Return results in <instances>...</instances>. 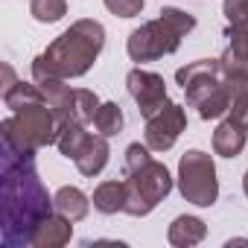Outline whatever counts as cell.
Returning <instances> with one entry per match:
<instances>
[{
	"label": "cell",
	"instance_id": "3957f363",
	"mask_svg": "<svg viewBox=\"0 0 248 248\" xmlns=\"http://www.w3.org/2000/svg\"><path fill=\"white\" fill-rule=\"evenodd\" d=\"M175 82L184 88L187 105L199 111L202 120L225 117L231 108V79L219 59L190 62L175 70Z\"/></svg>",
	"mask_w": 248,
	"mask_h": 248
},
{
	"label": "cell",
	"instance_id": "6da1fadb",
	"mask_svg": "<svg viewBox=\"0 0 248 248\" xmlns=\"http://www.w3.org/2000/svg\"><path fill=\"white\" fill-rule=\"evenodd\" d=\"M0 175H3V228H0V242L6 248L32 245L41 222L53 216L56 210L53 196L47 193L35 170V155H21L3 146Z\"/></svg>",
	"mask_w": 248,
	"mask_h": 248
},
{
	"label": "cell",
	"instance_id": "e0dca14e",
	"mask_svg": "<svg viewBox=\"0 0 248 248\" xmlns=\"http://www.w3.org/2000/svg\"><path fill=\"white\" fill-rule=\"evenodd\" d=\"M53 204H56V213L67 216L70 222L85 219L88 210H91V199H88L79 187H62V190L53 196Z\"/></svg>",
	"mask_w": 248,
	"mask_h": 248
},
{
	"label": "cell",
	"instance_id": "8fae6325",
	"mask_svg": "<svg viewBox=\"0 0 248 248\" xmlns=\"http://www.w3.org/2000/svg\"><path fill=\"white\" fill-rule=\"evenodd\" d=\"M225 35L231 38V44L219 56L225 73L228 76H248V27H231L228 24Z\"/></svg>",
	"mask_w": 248,
	"mask_h": 248
},
{
	"label": "cell",
	"instance_id": "7a4b0ae2",
	"mask_svg": "<svg viewBox=\"0 0 248 248\" xmlns=\"http://www.w3.org/2000/svg\"><path fill=\"white\" fill-rule=\"evenodd\" d=\"M105 47V27L93 18L70 24L41 56L32 59V79H79L85 76Z\"/></svg>",
	"mask_w": 248,
	"mask_h": 248
},
{
	"label": "cell",
	"instance_id": "7402d4cb",
	"mask_svg": "<svg viewBox=\"0 0 248 248\" xmlns=\"http://www.w3.org/2000/svg\"><path fill=\"white\" fill-rule=\"evenodd\" d=\"M228 245H231V248H233V245H248V239H231Z\"/></svg>",
	"mask_w": 248,
	"mask_h": 248
},
{
	"label": "cell",
	"instance_id": "8992f818",
	"mask_svg": "<svg viewBox=\"0 0 248 248\" xmlns=\"http://www.w3.org/2000/svg\"><path fill=\"white\" fill-rule=\"evenodd\" d=\"M126 172V187H129V202H126V213L140 219V216H149L172 190V175L170 170L149 158L143 161L140 167H132V170H123Z\"/></svg>",
	"mask_w": 248,
	"mask_h": 248
},
{
	"label": "cell",
	"instance_id": "4fadbf2b",
	"mask_svg": "<svg viewBox=\"0 0 248 248\" xmlns=\"http://www.w3.org/2000/svg\"><path fill=\"white\" fill-rule=\"evenodd\" d=\"M245 140H248V126L225 117L213 132V152L222 158H236V155H242Z\"/></svg>",
	"mask_w": 248,
	"mask_h": 248
},
{
	"label": "cell",
	"instance_id": "ac0fdd59",
	"mask_svg": "<svg viewBox=\"0 0 248 248\" xmlns=\"http://www.w3.org/2000/svg\"><path fill=\"white\" fill-rule=\"evenodd\" d=\"M93 126H96V132L102 138L120 135L123 132V111H120V105L117 102H102L99 111H96V117H93Z\"/></svg>",
	"mask_w": 248,
	"mask_h": 248
},
{
	"label": "cell",
	"instance_id": "44dd1931",
	"mask_svg": "<svg viewBox=\"0 0 248 248\" xmlns=\"http://www.w3.org/2000/svg\"><path fill=\"white\" fill-rule=\"evenodd\" d=\"M102 3L117 18H135L143 12V0H102Z\"/></svg>",
	"mask_w": 248,
	"mask_h": 248
},
{
	"label": "cell",
	"instance_id": "5b68a950",
	"mask_svg": "<svg viewBox=\"0 0 248 248\" xmlns=\"http://www.w3.org/2000/svg\"><path fill=\"white\" fill-rule=\"evenodd\" d=\"M59 129H62L59 117L41 96V99L24 102L12 117L0 123V138H3V146L21 155H35L38 149L59 140Z\"/></svg>",
	"mask_w": 248,
	"mask_h": 248
},
{
	"label": "cell",
	"instance_id": "2e32d148",
	"mask_svg": "<svg viewBox=\"0 0 248 248\" xmlns=\"http://www.w3.org/2000/svg\"><path fill=\"white\" fill-rule=\"evenodd\" d=\"M126 202H129V187L126 181H102L93 190V207L105 216L111 213H126Z\"/></svg>",
	"mask_w": 248,
	"mask_h": 248
},
{
	"label": "cell",
	"instance_id": "52a82bcc",
	"mask_svg": "<svg viewBox=\"0 0 248 248\" xmlns=\"http://www.w3.org/2000/svg\"><path fill=\"white\" fill-rule=\"evenodd\" d=\"M178 193L184 202L196 207H210L219 199V178H216V164L213 155L202 149H190L178 161Z\"/></svg>",
	"mask_w": 248,
	"mask_h": 248
},
{
	"label": "cell",
	"instance_id": "5bb4252c",
	"mask_svg": "<svg viewBox=\"0 0 248 248\" xmlns=\"http://www.w3.org/2000/svg\"><path fill=\"white\" fill-rule=\"evenodd\" d=\"M70 236H73V222L67 216H62V213H53V216H47L41 222L32 245L35 248H62V245L70 242Z\"/></svg>",
	"mask_w": 248,
	"mask_h": 248
},
{
	"label": "cell",
	"instance_id": "ba28073f",
	"mask_svg": "<svg viewBox=\"0 0 248 248\" xmlns=\"http://www.w3.org/2000/svg\"><path fill=\"white\" fill-rule=\"evenodd\" d=\"M38 82L41 93H44V102L53 108V114L59 117V123H91L99 111V96L88 88H70L64 85L67 79H32Z\"/></svg>",
	"mask_w": 248,
	"mask_h": 248
},
{
	"label": "cell",
	"instance_id": "277c9868",
	"mask_svg": "<svg viewBox=\"0 0 248 248\" xmlns=\"http://www.w3.org/2000/svg\"><path fill=\"white\" fill-rule=\"evenodd\" d=\"M196 30V18L184 9H161L155 21H146L143 27H138L129 41H126V50H129V59L143 64V62H158L170 53H175L181 47V38L187 32Z\"/></svg>",
	"mask_w": 248,
	"mask_h": 248
},
{
	"label": "cell",
	"instance_id": "ffe728a7",
	"mask_svg": "<svg viewBox=\"0 0 248 248\" xmlns=\"http://www.w3.org/2000/svg\"><path fill=\"white\" fill-rule=\"evenodd\" d=\"M222 12L231 27H248V0H225Z\"/></svg>",
	"mask_w": 248,
	"mask_h": 248
},
{
	"label": "cell",
	"instance_id": "9a60e30c",
	"mask_svg": "<svg viewBox=\"0 0 248 248\" xmlns=\"http://www.w3.org/2000/svg\"><path fill=\"white\" fill-rule=\"evenodd\" d=\"M204 236H207V225L199 216H178V219H172V225L167 231V239L175 248H193Z\"/></svg>",
	"mask_w": 248,
	"mask_h": 248
},
{
	"label": "cell",
	"instance_id": "7c38bea8",
	"mask_svg": "<svg viewBox=\"0 0 248 248\" xmlns=\"http://www.w3.org/2000/svg\"><path fill=\"white\" fill-rule=\"evenodd\" d=\"M108 155H111V149H108V138H102V135H88V138H85V143L79 146V152H76L73 164L79 167V172H82V175L93 178V175H99V172L105 170Z\"/></svg>",
	"mask_w": 248,
	"mask_h": 248
},
{
	"label": "cell",
	"instance_id": "603a6c76",
	"mask_svg": "<svg viewBox=\"0 0 248 248\" xmlns=\"http://www.w3.org/2000/svg\"><path fill=\"white\" fill-rule=\"evenodd\" d=\"M242 190H245V196H248V172H245V178H242Z\"/></svg>",
	"mask_w": 248,
	"mask_h": 248
},
{
	"label": "cell",
	"instance_id": "30bf717a",
	"mask_svg": "<svg viewBox=\"0 0 248 248\" xmlns=\"http://www.w3.org/2000/svg\"><path fill=\"white\" fill-rule=\"evenodd\" d=\"M126 88H129L132 99L138 102V108H140V114H143L146 120H149L155 111H161L164 102L170 99V96H167V82H164V76H158V73H152V70H143V67L129 70Z\"/></svg>",
	"mask_w": 248,
	"mask_h": 248
},
{
	"label": "cell",
	"instance_id": "d6986e66",
	"mask_svg": "<svg viewBox=\"0 0 248 248\" xmlns=\"http://www.w3.org/2000/svg\"><path fill=\"white\" fill-rule=\"evenodd\" d=\"M30 15L38 24H56L67 15V3L64 0H32L30 3Z\"/></svg>",
	"mask_w": 248,
	"mask_h": 248
},
{
	"label": "cell",
	"instance_id": "9c48e42d",
	"mask_svg": "<svg viewBox=\"0 0 248 248\" xmlns=\"http://www.w3.org/2000/svg\"><path fill=\"white\" fill-rule=\"evenodd\" d=\"M187 129V114L178 102L167 99L161 111H155L146 120V146L152 152H167L175 146L178 135Z\"/></svg>",
	"mask_w": 248,
	"mask_h": 248
}]
</instances>
